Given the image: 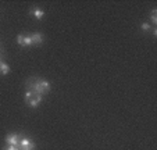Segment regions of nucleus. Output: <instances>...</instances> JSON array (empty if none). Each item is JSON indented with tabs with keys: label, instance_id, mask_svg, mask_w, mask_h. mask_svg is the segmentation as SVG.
<instances>
[{
	"label": "nucleus",
	"instance_id": "3",
	"mask_svg": "<svg viewBox=\"0 0 157 150\" xmlns=\"http://www.w3.org/2000/svg\"><path fill=\"white\" fill-rule=\"evenodd\" d=\"M18 147H20V150H35V143L25 136V138H21Z\"/></svg>",
	"mask_w": 157,
	"mask_h": 150
},
{
	"label": "nucleus",
	"instance_id": "2",
	"mask_svg": "<svg viewBox=\"0 0 157 150\" xmlns=\"http://www.w3.org/2000/svg\"><path fill=\"white\" fill-rule=\"evenodd\" d=\"M25 102H27V104L29 107L36 109L42 102V94H35V93H32V92L27 90L25 92Z\"/></svg>",
	"mask_w": 157,
	"mask_h": 150
},
{
	"label": "nucleus",
	"instance_id": "9",
	"mask_svg": "<svg viewBox=\"0 0 157 150\" xmlns=\"http://www.w3.org/2000/svg\"><path fill=\"white\" fill-rule=\"evenodd\" d=\"M150 20H151V22H153L154 25H156V24H157V10H151Z\"/></svg>",
	"mask_w": 157,
	"mask_h": 150
},
{
	"label": "nucleus",
	"instance_id": "4",
	"mask_svg": "<svg viewBox=\"0 0 157 150\" xmlns=\"http://www.w3.org/2000/svg\"><path fill=\"white\" fill-rule=\"evenodd\" d=\"M21 140V136L18 133H9L6 136V142L9 143V146H18Z\"/></svg>",
	"mask_w": 157,
	"mask_h": 150
},
{
	"label": "nucleus",
	"instance_id": "7",
	"mask_svg": "<svg viewBox=\"0 0 157 150\" xmlns=\"http://www.w3.org/2000/svg\"><path fill=\"white\" fill-rule=\"evenodd\" d=\"M31 39H32V42L35 44H40V43H43V35H42L40 32H35V33H32L31 35Z\"/></svg>",
	"mask_w": 157,
	"mask_h": 150
},
{
	"label": "nucleus",
	"instance_id": "8",
	"mask_svg": "<svg viewBox=\"0 0 157 150\" xmlns=\"http://www.w3.org/2000/svg\"><path fill=\"white\" fill-rule=\"evenodd\" d=\"M0 72L3 74V75H7L10 72V67L9 64H6L4 61H0Z\"/></svg>",
	"mask_w": 157,
	"mask_h": 150
},
{
	"label": "nucleus",
	"instance_id": "5",
	"mask_svg": "<svg viewBox=\"0 0 157 150\" xmlns=\"http://www.w3.org/2000/svg\"><path fill=\"white\" fill-rule=\"evenodd\" d=\"M17 43L20 44V46H31V44H33V42H32V39H31V35H18Z\"/></svg>",
	"mask_w": 157,
	"mask_h": 150
},
{
	"label": "nucleus",
	"instance_id": "1",
	"mask_svg": "<svg viewBox=\"0 0 157 150\" xmlns=\"http://www.w3.org/2000/svg\"><path fill=\"white\" fill-rule=\"evenodd\" d=\"M27 89L35 94H44L50 90V82L40 78H31L27 81Z\"/></svg>",
	"mask_w": 157,
	"mask_h": 150
},
{
	"label": "nucleus",
	"instance_id": "10",
	"mask_svg": "<svg viewBox=\"0 0 157 150\" xmlns=\"http://www.w3.org/2000/svg\"><path fill=\"white\" fill-rule=\"evenodd\" d=\"M140 28H142V31H143V32H147V31H150V24H147V22H143L142 25H140Z\"/></svg>",
	"mask_w": 157,
	"mask_h": 150
},
{
	"label": "nucleus",
	"instance_id": "11",
	"mask_svg": "<svg viewBox=\"0 0 157 150\" xmlns=\"http://www.w3.org/2000/svg\"><path fill=\"white\" fill-rule=\"evenodd\" d=\"M3 150H20V147L18 146H9V147H6V149H3Z\"/></svg>",
	"mask_w": 157,
	"mask_h": 150
},
{
	"label": "nucleus",
	"instance_id": "6",
	"mask_svg": "<svg viewBox=\"0 0 157 150\" xmlns=\"http://www.w3.org/2000/svg\"><path fill=\"white\" fill-rule=\"evenodd\" d=\"M31 14H32L33 17L36 18V20H42V18L44 17V11L42 9H38V7H33V9H31Z\"/></svg>",
	"mask_w": 157,
	"mask_h": 150
},
{
	"label": "nucleus",
	"instance_id": "12",
	"mask_svg": "<svg viewBox=\"0 0 157 150\" xmlns=\"http://www.w3.org/2000/svg\"><path fill=\"white\" fill-rule=\"evenodd\" d=\"M153 35H154V36H157V29H156V28L153 29Z\"/></svg>",
	"mask_w": 157,
	"mask_h": 150
}]
</instances>
